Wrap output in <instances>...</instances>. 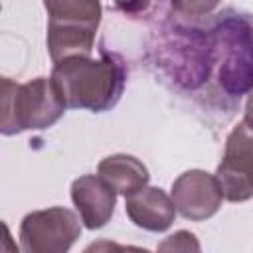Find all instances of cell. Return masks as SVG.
<instances>
[{
  "mask_svg": "<svg viewBox=\"0 0 253 253\" xmlns=\"http://www.w3.org/2000/svg\"><path fill=\"white\" fill-rule=\"evenodd\" d=\"M125 211L136 227L152 233L166 231L176 217L172 196H168L162 188L148 184L125 196Z\"/></svg>",
  "mask_w": 253,
  "mask_h": 253,
  "instance_id": "30bf717a",
  "label": "cell"
},
{
  "mask_svg": "<svg viewBox=\"0 0 253 253\" xmlns=\"http://www.w3.org/2000/svg\"><path fill=\"white\" fill-rule=\"evenodd\" d=\"M170 196L176 211L190 221H204L213 217L223 202V192L215 174L198 168L182 172L172 182Z\"/></svg>",
  "mask_w": 253,
  "mask_h": 253,
  "instance_id": "ba28073f",
  "label": "cell"
},
{
  "mask_svg": "<svg viewBox=\"0 0 253 253\" xmlns=\"http://www.w3.org/2000/svg\"><path fill=\"white\" fill-rule=\"evenodd\" d=\"M113 2H115L117 10H121L126 16H140L152 4V0H113Z\"/></svg>",
  "mask_w": 253,
  "mask_h": 253,
  "instance_id": "5bb4252c",
  "label": "cell"
},
{
  "mask_svg": "<svg viewBox=\"0 0 253 253\" xmlns=\"http://www.w3.org/2000/svg\"><path fill=\"white\" fill-rule=\"evenodd\" d=\"M47 12V51L53 63L89 57L101 24V0H43Z\"/></svg>",
  "mask_w": 253,
  "mask_h": 253,
  "instance_id": "277c9868",
  "label": "cell"
},
{
  "mask_svg": "<svg viewBox=\"0 0 253 253\" xmlns=\"http://www.w3.org/2000/svg\"><path fill=\"white\" fill-rule=\"evenodd\" d=\"M49 77L67 109L105 113L125 91L126 67L119 55L103 51L97 59L89 55L57 61Z\"/></svg>",
  "mask_w": 253,
  "mask_h": 253,
  "instance_id": "6da1fadb",
  "label": "cell"
},
{
  "mask_svg": "<svg viewBox=\"0 0 253 253\" xmlns=\"http://www.w3.org/2000/svg\"><path fill=\"white\" fill-rule=\"evenodd\" d=\"M243 123L249 125L253 128V91L249 93L247 101H245V113H243Z\"/></svg>",
  "mask_w": 253,
  "mask_h": 253,
  "instance_id": "9a60e30c",
  "label": "cell"
},
{
  "mask_svg": "<svg viewBox=\"0 0 253 253\" xmlns=\"http://www.w3.org/2000/svg\"><path fill=\"white\" fill-rule=\"evenodd\" d=\"M158 63L168 75L186 89H196L208 81L213 67L211 34L196 28L176 26L156 45Z\"/></svg>",
  "mask_w": 253,
  "mask_h": 253,
  "instance_id": "5b68a950",
  "label": "cell"
},
{
  "mask_svg": "<svg viewBox=\"0 0 253 253\" xmlns=\"http://www.w3.org/2000/svg\"><path fill=\"white\" fill-rule=\"evenodd\" d=\"M97 174L117 192V194H130L148 184L150 174L148 168L130 154H111L105 156L97 164Z\"/></svg>",
  "mask_w": 253,
  "mask_h": 253,
  "instance_id": "8fae6325",
  "label": "cell"
},
{
  "mask_svg": "<svg viewBox=\"0 0 253 253\" xmlns=\"http://www.w3.org/2000/svg\"><path fill=\"white\" fill-rule=\"evenodd\" d=\"M81 217L73 210L53 206L24 215L20 247L26 253H65L81 235Z\"/></svg>",
  "mask_w": 253,
  "mask_h": 253,
  "instance_id": "8992f818",
  "label": "cell"
},
{
  "mask_svg": "<svg viewBox=\"0 0 253 253\" xmlns=\"http://www.w3.org/2000/svg\"><path fill=\"white\" fill-rule=\"evenodd\" d=\"M71 202L87 229H101L115 213L117 192L99 174H85L71 182Z\"/></svg>",
  "mask_w": 253,
  "mask_h": 253,
  "instance_id": "9c48e42d",
  "label": "cell"
},
{
  "mask_svg": "<svg viewBox=\"0 0 253 253\" xmlns=\"http://www.w3.org/2000/svg\"><path fill=\"white\" fill-rule=\"evenodd\" d=\"M215 178L227 202H247L253 198V128L237 123L225 138L221 162Z\"/></svg>",
  "mask_w": 253,
  "mask_h": 253,
  "instance_id": "52a82bcc",
  "label": "cell"
},
{
  "mask_svg": "<svg viewBox=\"0 0 253 253\" xmlns=\"http://www.w3.org/2000/svg\"><path fill=\"white\" fill-rule=\"evenodd\" d=\"M217 83L229 97L253 91V16L227 10L211 28Z\"/></svg>",
  "mask_w": 253,
  "mask_h": 253,
  "instance_id": "7a4b0ae2",
  "label": "cell"
},
{
  "mask_svg": "<svg viewBox=\"0 0 253 253\" xmlns=\"http://www.w3.org/2000/svg\"><path fill=\"white\" fill-rule=\"evenodd\" d=\"M221 0H170L172 8L182 16H208Z\"/></svg>",
  "mask_w": 253,
  "mask_h": 253,
  "instance_id": "4fadbf2b",
  "label": "cell"
},
{
  "mask_svg": "<svg viewBox=\"0 0 253 253\" xmlns=\"http://www.w3.org/2000/svg\"><path fill=\"white\" fill-rule=\"evenodd\" d=\"M160 251H200V243L192 231L180 229L172 235H168L162 243H158Z\"/></svg>",
  "mask_w": 253,
  "mask_h": 253,
  "instance_id": "7c38bea8",
  "label": "cell"
},
{
  "mask_svg": "<svg viewBox=\"0 0 253 253\" xmlns=\"http://www.w3.org/2000/svg\"><path fill=\"white\" fill-rule=\"evenodd\" d=\"M65 109L51 77H36L26 83L2 77L0 132L4 136L49 128L63 117Z\"/></svg>",
  "mask_w": 253,
  "mask_h": 253,
  "instance_id": "3957f363",
  "label": "cell"
}]
</instances>
